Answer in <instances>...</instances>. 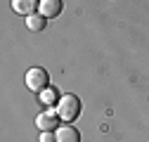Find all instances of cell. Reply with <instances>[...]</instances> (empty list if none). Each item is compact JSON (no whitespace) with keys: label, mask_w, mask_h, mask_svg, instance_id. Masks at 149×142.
<instances>
[{"label":"cell","mask_w":149,"mask_h":142,"mask_svg":"<svg viewBox=\"0 0 149 142\" xmlns=\"http://www.w3.org/2000/svg\"><path fill=\"white\" fill-rule=\"evenodd\" d=\"M57 114H59V116H62L66 123L76 121V118L81 116V100H78L76 95H64V97H59Z\"/></svg>","instance_id":"6da1fadb"},{"label":"cell","mask_w":149,"mask_h":142,"mask_svg":"<svg viewBox=\"0 0 149 142\" xmlns=\"http://www.w3.org/2000/svg\"><path fill=\"white\" fill-rule=\"evenodd\" d=\"M47 85H50V76H47L45 69L33 66V69L26 71V88H29V90H33V93H45Z\"/></svg>","instance_id":"7a4b0ae2"},{"label":"cell","mask_w":149,"mask_h":142,"mask_svg":"<svg viewBox=\"0 0 149 142\" xmlns=\"http://www.w3.org/2000/svg\"><path fill=\"white\" fill-rule=\"evenodd\" d=\"M59 114L57 109H45L43 114H38V118H36V128H40L43 133L47 130H54V128H59Z\"/></svg>","instance_id":"3957f363"},{"label":"cell","mask_w":149,"mask_h":142,"mask_svg":"<svg viewBox=\"0 0 149 142\" xmlns=\"http://www.w3.org/2000/svg\"><path fill=\"white\" fill-rule=\"evenodd\" d=\"M12 10L14 14L31 17L36 14V10H40V0H12Z\"/></svg>","instance_id":"277c9868"},{"label":"cell","mask_w":149,"mask_h":142,"mask_svg":"<svg viewBox=\"0 0 149 142\" xmlns=\"http://www.w3.org/2000/svg\"><path fill=\"white\" fill-rule=\"evenodd\" d=\"M62 10H64L62 0H40V14L47 17V19H50V17H52V19H54V17H59Z\"/></svg>","instance_id":"5b68a950"},{"label":"cell","mask_w":149,"mask_h":142,"mask_svg":"<svg viewBox=\"0 0 149 142\" xmlns=\"http://www.w3.org/2000/svg\"><path fill=\"white\" fill-rule=\"evenodd\" d=\"M54 135H57V142H81V133L76 128H71V123L69 126H59Z\"/></svg>","instance_id":"8992f818"},{"label":"cell","mask_w":149,"mask_h":142,"mask_svg":"<svg viewBox=\"0 0 149 142\" xmlns=\"http://www.w3.org/2000/svg\"><path fill=\"white\" fill-rule=\"evenodd\" d=\"M26 26L31 29V31H45V26H47V17H43V14H31V17H26Z\"/></svg>","instance_id":"52a82bcc"},{"label":"cell","mask_w":149,"mask_h":142,"mask_svg":"<svg viewBox=\"0 0 149 142\" xmlns=\"http://www.w3.org/2000/svg\"><path fill=\"white\" fill-rule=\"evenodd\" d=\"M57 97H59V90H57V88H52V90H50V88H47L45 93H40V100H43L45 104H52V102L57 100Z\"/></svg>","instance_id":"ba28073f"},{"label":"cell","mask_w":149,"mask_h":142,"mask_svg":"<svg viewBox=\"0 0 149 142\" xmlns=\"http://www.w3.org/2000/svg\"><path fill=\"white\" fill-rule=\"evenodd\" d=\"M40 142H57V135H54L52 130H47V133L40 135Z\"/></svg>","instance_id":"9c48e42d"}]
</instances>
